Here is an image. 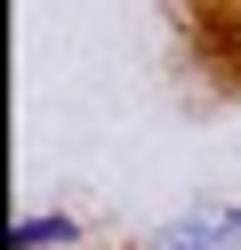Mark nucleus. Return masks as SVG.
Listing matches in <instances>:
<instances>
[{
	"mask_svg": "<svg viewBox=\"0 0 241 250\" xmlns=\"http://www.w3.org/2000/svg\"><path fill=\"white\" fill-rule=\"evenodd\" d=\"M137 250H241V210L233 202H193L169 226H153Z\"/></svg>",
	"mask_w": 241,
	"mask_h": 250,
	"instance_id": "nucleus-1",
	"label": "nucleus"
},
{
	"mask_svg": "<svg viewBox=\"0 0 241 250\" xmlns=\"http://www.w3.org/2000/svg\"><path fill=\"white\" fill-rule=\"evenodd\" d=\"M80 242V218H16V226H8V250H73Z\"/></svg>",
	"mask_w": 241,
	"mask_h": 250,
	"instance_id": "nucleus-2",
	"label": "nucleus"
}]
</instances>
